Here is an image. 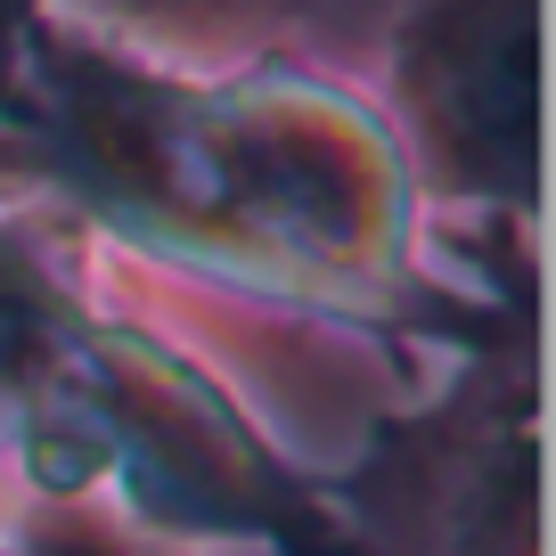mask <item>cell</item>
I'll return each instance as SVG.
<instances>
[{
  "instance_id": "obj_1",
  "label": "cell",
  "mask_w": 556,
  "mask_h": 556,
  "mask_svg": "<svg viewBox=\"0 0 556 556\" xmlns=\"http://www.w3.org/2000/svg\"><path fill=\"white\" fill-rule=\"evenodd\" d=\"M0 189L115 278L262 328L377 344L451 303L393 115L319 50L180 74L58 25L0 123Z\"/></svg>"
},
{
  "instance_id": "obj_5",
  "label": "cell",
  "mask_w": 556,
  "mask_h": 556,
  "mask_svg": "<svg viewBox=\"0 0 556 556\" xmlns=\"http://www.w3.org/2000/svg\"><path fill=\"white\" fill-rule=\"evenodd\" d=\"M0 556H173V548H148V540L115 532V523H99V516H74V507L9 500V516H0Z\"/></svg>"
},
{
  "instance_id": "obj_3",
  "label": "cell",
  "mask_w": 556,
  "mask_h": 556,
  "mask_svg": "<svg viewBox=\"0 0 556 556\" xmlns=\"http://www.w3.org/2000/svg\"><path fill=\"white\" fill-rule=\"evenodd\" d=\"M377 106L393 115L442 245H516L540 213V0H409L384 34Z\"/></svg>"
},
{
  "instance_id": "obj_4",
  "label": "cell",
  "mask_w": 556,
  "mask_h": 556,
  "mask_svg": "<svg viewBox=\"0 0 556 556\" xmlns=\"http://www.w3.org/2000/svg\"><path fill=\"white\" fill-rule=\"evenodd\" d=\"M66 34L123 50L139 66H180V74H222L254 58L312 50L319 0H50Z\"/></svg>"
},
{
  "instance_id": "obj_2",
  "label": "cell",
  "mask_w": 556,
  "mask_h": 556,
  "mask_svg": "<svg viewBox=\"0 0 556 556\" xmlns=\"http://www.w3.org/2000/svg\"><path fill=\"white\" fill-rule=\"evenodd\" d=\"M0 491L173 556H377L336 491L270 434L262 401L173 312L123 303L106 262L34 361L0 434Z\"/></svg>"
},
{
  "instance_id": "obj_6",
  "label": "cell",
  "mask_w": 556,
  "mask_h": 556,
  "mask_svg": "<svg viewBox=\"0 0 556 556\" xmlns=\"http://www.w3.org/2000/svg\"><path fill=\"white\" fill-rule=\"evenodd\" d=\"M99 287V278H90ZM90 303V295H83ZM83 303H25V295H0V434H9V417H17L25 384H34V361L41 344H50V328L66 312H83Z\"/></svg>"
},
{
  "instance_id": "obj_7",
  "label": "cell",
  "mask_w": 556,
  "mask_h": 556,
  "mask_svg": "<svg viewBox=\"0 0 556 556\" xmlns=\"http://www.w3.org/2000/svg\"><path fill=\"white\" fill-rule=\"evenodd\" d=\"M58 17H50V0H0V123L17 115V99L34 90L41 74V50H50Z\"/></svg>"
},
{
  "instance_id": "obj_8",
  "label": "cell",
  "mask_w": 556,
  "mask_h": 556,
  "mask_svg": "<svg viewBox=\"0 0 556 556\" xmlns=\"http://www.w3.org/2000/svg\"><path fill=\"white\" fill-rule=\"evenodd\" d=\"M0 516H9V491H0Z\"/></svg>"
}]
</instances>
